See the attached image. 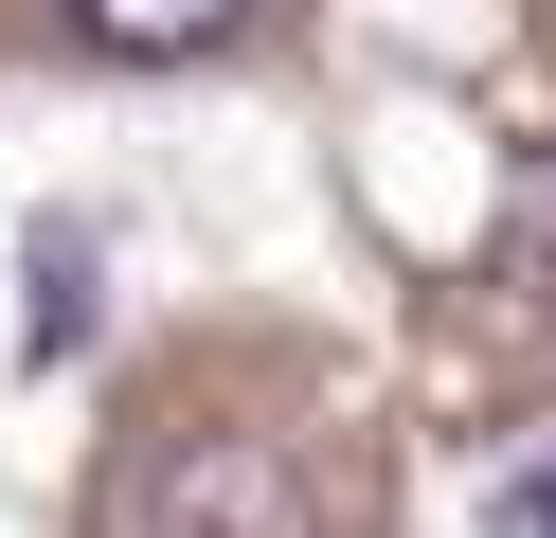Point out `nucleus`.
I'll use <instances>...</instances> for the list:
<instances>
[{
  "mask_svg": "<svg viewBox=\"0 0 556 538\" xmlns=\"http://www.w3.org/2000/svg\"><path fill=\"white\" fill-rule=\"evenodd\" d=\"M252 18V0H54V36H90V54L162 72V54H216V36Z\"/></svg>",
  "mask_w": 556,
  "mask_h": 538,
  "instance_id": "nucleus-3",
  "label": "nucleus"
},
{
  "mask_svg": "<svg viewBox=\"0 0 556 538\" xmlns=\"http://www.w3.org/2000/svg\"><path fill=\"white\" fill-rule=\"evenodd\" d=\"M503 538H556V466H539V485H503Z\"/></svg>",
  "mask_w": 556,
  "mask_h": 538,
  "instance_id": "nucleus-5",
  "label": "nucleus"
},
{
  "mask_svg": "<svg viewBox=\"0 0 556 538\" xmlns=\"http://www.w3.org/2000/svg\"><path fill=\"white\" fill-rule=\"evenodd\" d=\"M520 287L556 305V179H539V215H520Z\"/></svg>",
  "mask_w": 556,
  "mask_h": 538,
  "instance_id": "nucleus-4",
  "label": "nucleus"
},
{
  "mask_svg": "<svg viewBox=\"0 0 556 538\" xmlns=\"http://www.w3.org/2000/svg\"><path fill=\"white\" fill-rule=\"evenodd\" d=\"M126 538H305V485L252 430H180V449L126 466Z\"/></svg>",
  "mask_w": 556,
  "mask_h": 538,
  "instance_id": "nucleus-1",
  "label": "nucleus"
},
{
  "mask_svg": "<svg viewBox=\"0 0 556 538\" xmlns=\"http://www.w3.org/2000/svg\"><path fill=\"white\" fill-rule=\"evenodd\" d=\"M539 54H556V0H539Z\"/></svg>",
  "mask_w": 556,
  "mask_h": 538,
  "instance_id": "nucleus-6",
  "label": "nucleus"
},
{
  "mask_svg": "<svg viewBox=\"0 0 556 538\" xmlns=\"http://www.w3.org/2000/svg\"><path fill=\"white\" fill-rule=\"evenodd\" d=\"M90 323H109V251H90V215H37L18 234V359H90Z\"/></svg>",
  "mask_w": 556,
  "mask_h": 538,
  "instance_id": "nucleus-2",
  "label": "nucleus"
}]
</instances>
